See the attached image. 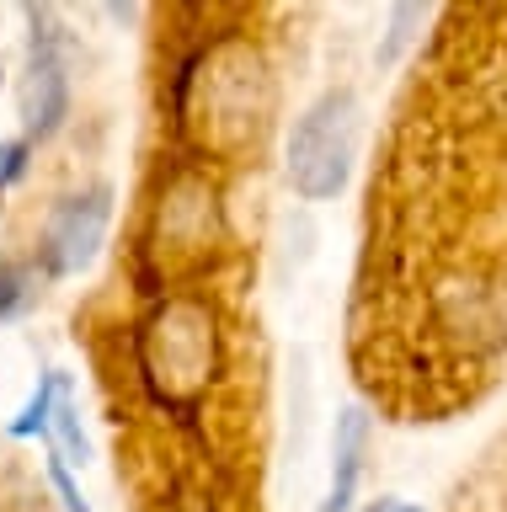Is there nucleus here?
<instances>
[{"instance_id": "f257e3e1", "label": "nucleus", "mask_w": 507, "mask_h": 512, "mask_svg": "<svg viewBox=\"0 0 507 512\" xmlns=\"http://www.w3.org/2000/svg\"><path fill=\"white\" fill-rule=\"evenodd\" d=\"M347 150H353V96H321L294 128L289 144V166L294 187L305 198H331L347 182Z\"/></svg>"}, {"instance_id": "f03ea898", "label": "nucleus", "mask_w": 507, "mask_h": 512, "mask_svg": "<svg viewBox=\"0 0 507 512\" xmlns=\"http://www.w3.org/2000/svg\"><path fill=\"white\" fill-rule=\"evenodd\" d=\"M65 118V64H59V27L49 11H33V80H27V128L49 139Z\"/></svg>"}, {"instance_id": "7ed1b4c3", "label": "nucleus", "mask_w": 507, "mask_h": 512, "mask_svg": "<svg viewBox=\"0 0 507 512\" xmlns=\"http://www.w3.org/2000/svg\"><path fill=\"white\" fill-rule=\"evenodd\" d=\"M102 230H107V192H86V198H70L65 208L54 214L49 224V272H81L102 246Z\"/></svg>"}, {"instance_id": "20e7f679", "label": "nucleus", "mask_w": 507, "mask_h": 512, "mask_svg": "<svg viewBox=\"0 0 507 512\" xmlns=\"http://www.w3.org/2000/svg\"><path fill=\"white\" fill-rule=\"evenodd\" d=\"M363 432H369V416L358 406L337 416V475H331V512H342L353 502V486H358V454H363Z\"/></svg>"}, {"instance_id": "39448f33", "label": "nucleus", "mask_w": 507, "mask_h": 512, "mask_svg": "<svg viewBox=\"0 0 507 512\" xmlns=\"http://www.w3.org/2000/svg\"><path fill=\"white\" fill-rule=\"evenodd\" d=\"M54 395H59V374H43L38 395L27 400V411L17 416V422H11V432H17V438H33V432L49 427V422H54Z\"/></svg>"}, {"instance_id": "423d86ee", "label": "nucleus", "mask_w": 507, "mask_h": 512, "mask_svg": "<svg viewBox=\"0 0 507 512\" xmlns=\"http://www.w3.org/2000/svg\"><path fill=\"white\" fill-rule=\"evenodd\" d=\"M54 438H59V448H65V454H59V459H81L86 464V432H81V416H75V406H70V400H59V406H54Z\"/></svg>"}, {"instance_id": "0eeeda50", "label": "nucleus", "mask_w": 507, "mask_h": 512, "mask_svg": "<svg viewBox=\"0 0 507 512\" xmlns=\"http://www.w3.org/2000/svg\"><path fill=\"white\" fill-rule=\"evenodd\" d=\"M27 299H33V288H27V272L22 267H0V320L27 310Z\"/></svg>"}, {"instance_id": "6e6552de", "label": "nucleus", "mask_w": 507, "mask_h": 512, "mask_svg": "<svg viewBox=\"0 0 507 512\" xmlns=\"http://www.w3.org/2000/svg\"><path fill=\"white\" fill-rule=\"evenodd\" d=\"M49 475H54V491L65 496V507H70V512H91V507H86V496H81V486L70 480V470H65V459H59V454L49 459Z\"/></svg>"}, {"instance_id": "1a4fd4ad", "label": "nucleus", "mask_w": 507, "mask_h": 512, "mask_svg": "<svg viewBox=\"0 0 507 512\" xmlns=\"http://www.w3.org/2000/svg\"><path fill=\"white\" fill-rule=\"evenodd\" d=\"M22 166H27V139H17V144H0V187H6V182H17Z\"/></svg>"}]
</instances>
